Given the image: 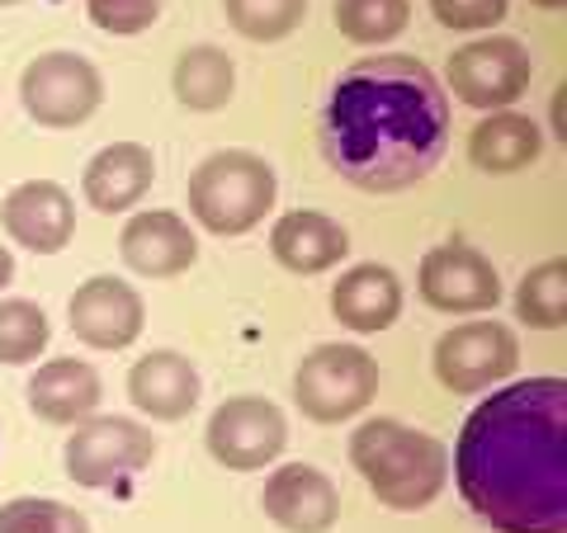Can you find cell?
Masks as SVG:
<instances>
[{
	"label": "cell",
	"instance_id": "6da1fadb",
	"mask_svg": "<svg viewBox=\"0 0 567 533\" xmlns=\"http://www.w3.org/2000/svg\"><path fill=\"white\" fill-rule=\"evenodd\" d=\"M464 505L496 533H567V383L492 387L454 443Z\"/></svg>",
	"mask_w": 567,
	"mask_h": 533
},
{
	"label": "cell",
	"instance_id": "7a4b0ae2",
	"mask_svg": "<svg viewBox=\"0 0 567 533\" xmlns=\"http://www.w3.org/2000/svg\"><path fill=\"white\" fill-rule=\"evenodd\" d=\"M450 147V100L435 71L406 52H374L341 71L322 109L327 166L364 194L425 180Z\"/></svg>",
	"mask_w": 567,
	"mask_h": 533
},
{
	"label": "cell",
	"instance_id": "3957f363",
	"mask_svg": "<svg viewBox=\"0 0 567 533\" xmlns=\"http://www.w3.org/2000/svg\"><path fill=\"white\" fill-rule=\"evenodd\" d=\"M350 463L379 495V505L398 514L435 505L450 487V449L435 435L412 430L393 416L364 420L350 435Z\"/></svg>",
	"mask_w": 567,
	"mask_h": 533
},
{
	"label": "cell",
	"instance_id": "277c9868",
	"mask_svg": "<svg viewBox=\"0 0 567 533\" xmlns=\"http://www.w3.org/2000/svg\"><path fill=\"white\" fill-rule=\"evenodd\" d=\"M279 199V180L256 151H213L189 170V212L213 237H246Z\"/></svg>",
	"mask_w": 567,
	"mask_h": 533
},
{
	"label": "cell",
	"instance_id": "5b68a950",
	"mask_svg": "<svg viewBox=\"0 0 567 533\" xmlns=\"http://www.w3.org/2000/svg\"><path fill=\"white\" fill-rule=\"evenodd\" d=\"M379 397V359L360 345H317L293 373V401L312 425L364 416Z\"/></svg>",
	"mask_w": 567,
	"mask_h": 533
},
{
	"label": "cell",
	"instance_id": "8992f818",
	"mask_svg": "<svg viewBox=\"0 0 567 533\" xmlns=\"http://www.w3.org/2000/svg\"><path fill=\"white\" fill-rule=\"evenodd\" d=\"M66 477L85 491H104V487H123L128 477L142 468H152L156 458V439L142 420L128 416H91L81 425H71L66 439Z\"/></svg>",
	"mask_w": 567,
	"mask_h": 533
},
{
	"label": "cell",
	"instance_id": "52a82bcc",
	"mask_svg": "<svg viewBox=\"0 0 567 533\" xmlns=\"http://www.w3.org/2000/svg\"><path fill=\"white\" fill-rule=\"evenodd\" d=\"M20 100L39 128L66 133L95 118L104 104V81L81 52H39L20 76Z\"/></svg>",
	"mask_w": 567,
	"mask_h": 533
},
{
	"label": "cell",
	"instance_id": "ba28073f",
	"mask_svg": "<svg viewBox=\"0 0 567 533\" xmlns=\"http://www.w3.org/2000/svg\"><path fill=\"white\" fill-rule=\"evenodd\" d=\"M535 81V62L520 39H506V33H492V39H477L450 52L445 62V85L454 91V100H464L468 109L483 114H502L511 109Z\"/></svg>",
	"mask_w": 567,
	"mask_h": 533
},
{
	"label": "cell",
	"instance_id": "9c48e42d",
	"mask_svg": "<svg viewBox=\"0 0 567 533\" xmlns=\"http://www.w3.org/2000/svg\"><path fill=\"white\" fill-rule=\"evenodd\" d=\"M516 368H520V341L496 316H473V322L454 326L435 341V378L458 397L492 393Z\"/></svg>",
	"mask_w": 567,
	"mask_h": 533
},
{
	"label": "cell",
	"instance_id": "30bf717a",
	"mask_svg": "<svg viewBox=\"0 0 567 533\" xmlns=\"http://www.w3.org/2000/svg\"><path fill=\"white\" fill-rule=\"evenodd\" d=\"M204 443L227 472H260L289 443V420L270 397H227L208 416Z\"/></svg>",
	"mask_w": 567,
	"mask_h": 533
},
{
	"label": "cell",
	"instance_id": "8fae6325",
	"mask_svg": "<svg viewBox=\"0 0 567 533\" xmlns=\"http://www.w3.org/2000/svg\"><path fill=\"white\" fill-rule=\"evenodd\" d=\"M416 293L431 312L483 316L502 302V274L483 251H473L464 241H445L435 251H425L416 270Z\"/></svg>",
	"mask_w": 567,
	"mask_h": 533
},
{
	"label": "cell",
	"instance_id": "7c38bea8",
	"mask_svg": "<svg viewBox=\"0 0 567 533\" xmlns=\"http://www.w3.org/2000/svg\"><path fill=\"white\" fill-rule=\"evenodd\" d=\"M66 322L71 335L91 349H128L137 345L142 326H147V307L128 279H114V274H95L85 279L76 293H71V307H66Z\"/></svg>",
	"mask_w": 567,
	"mask_h": 533
},
{
	"label": "cell",
	"instance_id": "4fadbf2b",
	"mask_svg": "<svg viewBox=\"0 0 567 533\" xmlns=\"http://www.w3.org/2000/svg\"><path fill=\"white\" fill-rule=\"evenodd\" d=\"M0 227L33 255H58L76 237V203L58 180H24L0 203Z\"/></svg>",
	"mask_w": 567,
	"mask_h": 533
},
{
	"label": "cell",
	"instance_id": "5bb4252c",
	"mask_svg": "<svg viewBox=\"0 0 567 533\" xmlns=\"http://www.w3.org/2000/svg\"><path fill=\"white\" fill-rule=\"evenodd\" d=\"M260 505L284 533H331L336 520H341V491L312 463L275 468L260 491Z\"/></svg>",
	"mask_w": 567,
	"mask_h": 533
},
{
	"label": "cell",
	"instance_id": "9a60e30c",
	"mask_svg": "<svg viewBox=\"0 0 567 533\" xmlns=\"http://www.w3.org/2000/svg\"><path fill=\"white\" fill-rule=\"evenodd\" d=\"M118 255L133 274L142 279H175L199 260V237L189 232V222L171 208H152L128 218L118 232Z\"/></svg>",
	"mask_w": 567,
	"mask_h": 533
},
{
	"label": "cell",
	"instance_id": "2e32d148",
	"mask_svg": "<svg viewBox=\"0 0 567 533\" xmlns=\"http://www.w3.org/2000/svg\"><path fill=\"white\" fill-rule=\"evenodd\" d=\"M199 368L175 349H152L128 368V397L152 420H185L199 406Z\"/></svg>",
	"mask_w": 567,
	"mask_h": 533
},
{
	"label": "cell",
	"instance_id": "e0dca14e",
	"mask_svg": "<svg viewBox=\"0 0 567 533\" xmlns=\"http://www.w3.org/2000/svg\"><path fill=\"white\" fill-rule=\"evenodd\" d=\"M331 316L354 335H379L402 316V283L388 264H354L336 279L331 289Z\"/></svg>",
	"mask_w": 567,
	"mask_h": 533
},
{
	"label": "cell",
	"instance_id": "ac0fdd59",
	"mask_svg": "<svg viewBox=\"0 0 567 533\" xmlns=\"http://www.w3.org/2000/svg\"><path fill=\"white\" fill-rule=\"evenodd\" d=\"M156 180V161L142 142H110L91 156L81 175V194L95 212H128Z\"/></svg>",
	"mask_w": 567,
	"mask_h": 533
},
{
	"label": "cell",
	"instance_id": "d6986e66",
	"mask_svg": "<svg viewBox=\"0 0 567 533\" xmlns=\"http://www.w3.org/2000/svg\"><path fill=\"white\" fill-rule=\"evenodd\" d=\"M270 255L289 274H322V270H336V264L350 255V237H346L341 222L327 218V212L293 208L275 222Z\"/></svg>",
	"mask_w": 567,
	"mask_h": 533
},
{
	"label": "cell",
	"instance_id": "ffe728a7",
	"mask_svg": "<svg viewBox=\"0 0 567 533\" xmlns=\"http://www.w3.org/2000/svg\"><path fill=\"white\" fill-rule=\"evenodd\" d=\"M100 373L85 359H48L29 378V411L48 425H81L100 406Z\"/></svg>",
	"mask_w": 567,
	"mask_h": 533
},
{
	"label": "cell",
	"instance_id": "44dd1931",
	"mask_svg": "<svg viewBox=\"0 0 567 533\" xmlns=\"http://www.w3.org/2000/svg\"><path fill=\"white\" fill-rule=\"evenodd\" d=\"M544 151V133L539 123L529 114H516V109H502L483 118L477 128L468 133V156L477 170L487 175H516L525 166H535Z\"/></svg>",
	"mask_w": 567,
	"mask_h": 533
},
{
	"label": "cell",
	"instance_id": "7402d4cb",
	"mask_svg": "<svg viewBox=\"0 0 567 533\" xmlns=\"http://www.w3.org/2000/svg\"><path fill=\"white\" fill-rule=\"evenodd\" d=\"M171 91L194 114H218V109H227V100L237 95V66L223 48H213V43L185 48L181 58H175Z\"/></svg>",
	"mask_w": 567,
	"mask_h": 533
},
{
	"label": "cell",
	"instance_id": "603a6c76",
	"mask_svg": "<svg viewBox=\"0 0 567 533\" xmlns=\"http://www.w3.org/2000/svg\"><path fill=\"white\" fill-rule=\"evenodd\" d=\"M516 316L535 331H563L567 326V260L554 255L539 270H529L516 289Z\"/></svg>",
	"mask_w": 567,
	"mask_h": 533
},
{
	"label": "cell",
	"instance_id": "cb8c5ba5",
	"mask_svg": "<svg viewBox=\"0 0 567 533\" xmlns=\"http://www.w3.org/2000/svg\"><path fill=\"white\" fill-rule=\"evenodd\" d=\"M52 341L48 312L29 297H0V364L24 368L39 364V354Z\"/></svg>",
	"mask_w": 567,
	"mask_h": 533
},
{
	"label": "cell",
	"instance_id": "d4e9b609",
	"mask_svg": "<svg viewBox=\"0 0 567 533\" xmlns=\"http://www.w3.org/2000/svg\"><path fill=\"white\" fill-rule=\"evenodd\" d=\"M331 20L350 43H393L412 24V0H336Z\"/></svg>",
	"mask_w": 567,
	"mask_h": 533
},
{
	"label": "cell",
	"instance_id": "484cf974",
	"mask_svg": "<svg viewBox=\"0 0 567 533\" xmlns=\"http://www.w3.org/2000/svg\"><path fill=\"white\" fill-rule=\"evenodd\" d=\"M223 10L246 43H284L308 20V0H223Z\"/></svg>",
	"mask_w": 567,
	"mask_h": 533
},
{
	"label": "cell",
	"instance_id": "4316f807",
	"mask_svg": "<svg viewBox=\"0 0 567 533\" xmlns=\"http://www.w3.org/2000/svg\"><path fill=\"white\" fill-rule=\"evenodd\" d=\"M0 533H91V520L76 505L20 495V501L0 505Z\"/></svg>",
	"mask_w": 567,
	"mask_h": 533
},
{
	"label": "cell",
	"instance_id": "83f0119b",
	"mask_svg": "<svg viewBox=\"0 0 567 533\" xmlns=\"http://www.w3.org/2000/svg\"><path fill=\"white\" fill-rule=\"evenodd\" d=\"M85 10H91V24L114 33V39L147 33L162 20V0H85Z\"/></svg>",
	"mask_w": 567,
	"mask_h": 533
},
{
	"label": "cell",
	"instance_id": "f1b7e54d",
	"mask_svg": "<svg viewBox=\"0 0 567 533\" xmlns=\"http://www.w3.org/2000/svg\"><path fill=\"white\" fill-rule=\"evenodd\" d=\"M511 0H431V14L454 33H487L506 20Z\"/></svg>",
	"mask_w": 567,
	"mask_h": 533
},
{
	"label": "cell",
	"instance_id": "f546056e",
	"mask_svg": "<svg viewBox=\"0 0 567 533\" xmlns=\"http://www.w3.org/2000/svg\"><path fill=\"white\" fill-rule=\"evenodd\" d=\"M10 279H14V255L6 251V245H0V293L10 289Z\"/></svg>",
	"mask_w": 567,
	"mask_h": 533
},
{
	"label": "cell",
	"instance_id": "4dcf8cb0",
	"mask_svg": "<svg viewBox=\"0 0 567 533\" xmlns=\"http://www.w3.org/2000/svg\"><path fill=\"white\" fill-rule=\"evenodd\" d=\"M529 6H539V10H563L567 0H529Z\"/></svg>",
	"mask_w": 567,
	"mask_h": 533
},
{
	"label": "cell",
	"instance_id": "1f68e13d",
	"mask_svg": "<svg viewBox=\"0 0 567 533\" xmlns=\"http://www.w3.org/2000/svg\"><path fill=\"white\" fill-rule=\"evenodd\" d=\"M0 6H20V0H0Z\"/></svg>",
	"mask_w": 567,
	"mask_h": 533
}]
</instances>
